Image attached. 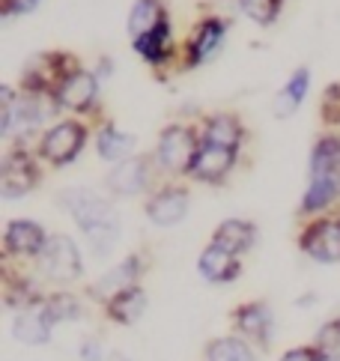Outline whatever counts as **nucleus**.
Here are the masks:
<instances>
[{
	"instance_id": "f257e3e1",
	"label": "nucleus",
	"mask_w": 340,
	"mask_h": 361,
	"mask_svg": "<svg viewBox=\"0 0 340 361\" xmlns=\"http://www.w3.org/2000/svg\"><path fill=\"white\" fill-rule=\"evenodd\" d=\"M57 206L78 224L93 257L114 254L123 239V215L111 195H102L90 185H69L57 191Z\"/></svg>"
},
{
	"instance_id": "f03ea898",
	"label": "nucleus",
	"mask_w": 340,
	"mask_h": 361,
	"mask_svg": "<svg viewBox=\"0 0 340 361\" xmlns=\"http://www.w3.org/2000/svg\"><path fill=\"white\" fill-rule=\"evenodd\" d=\"M200 144V123H167L155 137L152 149V161L162 179H186Z\"/></svg>"
},
{
	"instance_id": "7ed1b4c3",
	"label": "nucleus",
	"mask_w": 340,
	"mask_h": 361,
	"mask_svg": "<svg viewBox=\"0 0 340 361\" xmlns=\"http://www.w3.org/2000/svg\"><path fill=\"white\" fill-rule=\"evenodd\" d=\"M81 69V57L63 48H51V51H39L28 63L21 66V90L33 96H48L54 99V93L63 87V81L72 72Z\"/></svg>"
},
{
	"instance_id": "20e7f679",
	"label": "nucleus",
	"mask_w": 340,
	"mask_h": 361,
	"mask_svg": "<svg viewBox=\"0 0 340 361\" xmlns=\"http://www.w3.org/2000/svg\"><path fill=\"white\" fill-rule=\"evenodd\" d=\"M90 140V123L81 117L54 120L36 137V152L48 167H69L81 159Z\"/></svg>"
},
{
	"instance_id": "39448f33",
	"label": "nucleus",
	"mask_w": 340,
	"mask_h": 361,
	"mask_svg": "<svg viewBox=\"0 0 340 361\" xmlns=\"http://www.w3.org/2000/svg\"><path fill=\"white\" fill-rule=\"evenodd\" d=\"M42 159L36 147L28 144H6L4 159H0V197L4 200H21L33 195L42 183Z\"/></svg>"
},
{
	"instance_id": "423d86ee",
	"label": "nucleus",
	"mask_w": 340,
	"mask_h": 361,
	"mask_svg": "<svg viewBox=\"0 0 340 361\" xmlns=\"http://www.w3.org/2000/svg\"><path fill=\"white\" fill-rule=\"evenodd\" d=\"M33 269L42 281L66 290L84 278V254L69 233H51L45 251L36 257Z\"/></svg>"
},
{
	"instance_id": "0eeeda50",
	"label": "nucleus",
	"mask_w": 340,
	"mask_h": 361,
	"mask_svg": "<svg viewBox=\"0 0 340 361\" xmlns=\"http://www.w3.org/2000/svg\"><path fill=\"white\" fill-rule=\"evenodd\" d=\"M296 245L313 263H340V209L305 218Z\"/></svg>"
},
{
	"instance_id": "6e6552de",
	"label": "nucleus",
	"mask_w": 340,
	"mask_h": 361,
	"mask_svg": "<svg viewBox=\"0 0 340 361\" xmlns=\"http://www.w3.org/2000/svg\"><path fill=\"white\" fill-rule=\"evenodd\" d=\"M143 212H147L152 227H179L191 212V188L186 185V179H162L147 195Z\"/></svg>"
},
{
	"instance_id": "1a4fd4ad",
	"label": "nucleus",
	"mask_w": 340,
	"mask_h": 361,
	"mask_svg": "<svg viewBox=\"0 0 340 361\" xmlns=\"http://www.w3.org/2000/svg\"><path fill=\"white\" fill-rule=\"evenodd\" d=\"M159 176L162 173L152 161V152L150 156H132L126 161L111 164V171L104 173V191L111 197H140L159 185L155 183Z\"/></svg>"
},
{
	"instance_id": "9d476101",
	"label": "nucleus",
	"mask_w": 340,
	"mask_h": 361,
	"mask_svg": "<svg viewBox=\"0 0 340 361\" xmlns=\"http://www.w3.org/2000/svg\"><path fill=\"white\" fill-rule=\"evenodd\" d=\"M227 27H230V24L221 16H203L191 27L186 45L179 48V69L182 72L200 69L203 63L212 60L221 51V45H224V39H227Z\"/></svg>"
},
{
	"instance_id": "9b49d317",
	"label": "nucleus",
	"mask_w": 340,
	"mask_h": 361,
	"mask_svg": "<svg viewBox=\"0 0 340 361\" xmlns=\"http://www.w3.org/2000/svg\"><path fill=\"white\" fill-rule=\"evenodd\" d=\"M99 93H102V78L96 72L81 66L63 81V87L54 93V102H57L60 114L87 120V117H93V114H99Z\"/></svg>"
},
{
	"instance_id": "f8f14e48",
	"label": "nucleus",
	"mask_w": 340,
	"mask_h": 361,
	"mask_svg": "<svg viewBox=\"0 0 340 361\" xmlns=\"http://www.w3.org/2000/svg\"><path fill=\"white\" fill-rule=\"evenodd\" d=\"M147 269H150V257L143 254V251H132V254H126L120 263L111 266V269H104V272L90 283L87 287V295L93 299L96 305H104L111 299V295L116 293H123L128 287H135V283H140V278L147 275Z\"/></svg>"
},
{
	"instance_id": "ddd939ff",
	"label": "nucleus",
	"mask_w": 340,
	"mask_h": 361,
	"mask_svg": "<svg viewBox=\"0 0 340 361\" xmlns=\"http://www.w3.org/2000/svg\"><path fill=\"white\" fill-rule=\"evenodd\" d=\"M230 329L233 334L251 341L260 350H269L272 338H274V314H272V305L263 299H248L242 305H236L230 311Z\"/></svg>"
},
{
	"instance_id": "4468645a",
	"label": "nucleus",
	"mask_w": 340,
	"mask_h": 361,
	"mask_svg": "<svg viewBox=\"0 0 340 361\" xmlns=\"http://www.w3.org/2000/svg\"><path fill=\"white\" fill-rule=\"evenodd\" d=\"M48 236V230L33 218H9L4 227V260L36 263V257L45 251Z\"/></svg>"
},
{
	"instance_id": "2eb2a0df",
	"label": "nucleus",
	"mask_w": 340,
	"mask_h": 361,
	"mask_svg": "<svg viewBox=\"0 0 340 361\" xmlns=\"http://www.w3.org/2000/svg\"><path fill=\"white\" fill-rule=\"evenodd\" d=\"M239 152L242 149H233V147H218V144H200L198 156H194L191 167L186 179L188 183H200V185H224L227 179L233 176L239 164Z\"/></svg>"
},
{
	"instance_id": "dca6fc26",
	"label": "nucleus",
	"mask_w": 340,
	"mask_h": 361,
	"mask_svg": "<svg viewBox=\"0 0 340 361\" xmlns=\"http://www.w3.org/2000/svg\"><path fill=\"white\" fill-rule=\"evenodd\" d=\"M0 275H4V281H0V293H4V305L9 307L12 314L21 311V307H30L36 305L39 299L45 295V290L39 287V275L28 272V269H18L16 260H4L0 257Z\"/></svg>"
},
{
	"instance_id": "f3484780",
	"label": "nucleus",
	"mask_w": 340,
	"mask_h": 361,
	"mask_svg": "<svg viewBox=\"0 0 340 361\" xmlns=\"http://www.w3.org/2000/svg\"><path fill=\"white\" fill-rule=\"evenodd\" d=\"M132 48H135V54L147 63V66H152L155 72L170 66V63H176L179 48L174 42V21L164 18L162 24H155L152 30H147L143 36H138V39H132Z\"/></svg>"
},
{
	"instance_id": "a211bd4d",
	"label": "nucleus",
	"mask_w": 340,
	"mask_h": 361,
	"mask_svg": "<svg viewBox=\"0 0 340 361\" xmlns=\"http://www.w3.org/2000/svg\"><path fill=\"white\" fill-rule=\"evenodd\" d=\"M200 137L206 144H218V147H233L242 149L248 144V126L239 114L233 111H215L206 114L200 120Z\"/></svg>"
},
{
	"instance_id": "6ab92c4d",
	"label": "nucleus",
	"mask_w": 340,
	"mask_h": 361,
	"mask_svg": "<svg viewBox=\"0 0 340 361\" xmlns=\"http://www.w3.org/2000/svg\"><path fill=\"white\" fill-rule=\"evenodd\" d=\"M42 299L30 307H21V311H16V317H12V338L24 346H45L51 341V334H54V322L48 319Z\"/></svg>"
},
{
	"instance_id": "aec40b11",
	"label": "nucleus",
	"mask_w": 340,
	"mask_h": 361,
	"mask_svg": "<svg viewBox=\"0 0 340 361\" xmlns=\"http://www.w3.org/2000/svg\"><path fill=\"white\" fill-rule=\"evenodd\" d=\"M340 206V173L329 176H308V188L298 203V215L313 218L322 212H332Z\"/></svg>"
},
{
	"instance_id": "412c9836",
	"label": "nucleus",
	"mask_w": 340,
	"mask_h": 361,
	"mask_svg": "<svg viewBox=\"0 0 340 361\" xmlns=\"http://www.w3.org/2000/svg\"><path fill=\"white\" fill-rule=\"evenodd\" d=\"M198 275L206 283H233L242 278V257L209 242L198 257Z\"/></svg>"
},
{
	"instance_id": "4be33fe9",
	"label": "nucleus",
	"mask_w": 340,
	"mask_h": 361,
	"mask_svg": "<svg viewBox=\"0 0 340 361\" xmlns=\"http://www.w3.org/2000/svg\"><path fill=\"white\" fill-rule=\"evenodd\" d=\"M147 307H150V295L140 283H135V287L111 295V299L102 305V311L108 317V322L128 329V326H135V322H140V317L147 314Z\"/></svg>"
},
{
	"instance_id": "5701e85b",
	"label": "nucleus",
	"mask_w": 340,
	"mask_h": 361,
	"mask_svg": "<svg viewBox=\"0 0 340 361\" xmlns=\"http://www.w3.org/2000/svg\"><path fill=\"white\" fill-rule=\"evenodd\" d=\"M138 137L132 132H126V128L114 126L111 120H102L99 128H96V152L102 161L108 164H116V161H126L138 156Z\"/></svg>"
},
{
	"instance_id": "b1692460",
	"label": "nucleus",
	"mask_w": 340,
	"mask_h": 361,
	"mask_svg": "<svg viewBox=\"0 0 340 361\" xmlns=\"http://www.w3.org/2000/svg\"><path fill=\"white\" fill-rule=\"evenodd\" d=\"M257 233H260L257 224L248 221V218H224V221L212 230V239L209 242L230 254H236V257H245L257 245Z\"/></svg>"
},
{
	"instance_id": "393cba45",
	"label": "nucleus",
	"mask_w": 340,
	"mask_h": 361,
	"mask_svg": "<svg viewBox=\"0 0 340 361\" xmlns=\"http://www.w3.org/2000/svg\"><path fill=\"white\" fill-rule=\"evenodd\" d=\"M308 90H310V69L298 66L290 78H286V84L278 90V96H274V102H272V114L278 120L293 117V114L302 108V102L308 99Z\"/></svg>"
},
{
	"instance_id": "a878e982",
	"label": "nucleus",
	"mask_w": 340,
	"mask_h": 361,
	"mask_svg": "<svg viewBox=\"0 0 340 361\" xmlns=\"http://www.w3.org/2000/svg\"><path fill=\"white\" fill-rule=\"evenodd\" d=\"M340 173V132H322L310 147L308 176Z\"/></svg>"
},
{
	"instance_id": "bb28decb",
	"label": "nucleus",
	"mask_w": 340,
	"mask_h": 361,
	"mask_svg": "<svg viewBox=\"0 0 340 361\" xmlns=\"http://www.w3.org/2000/svg\"><path fill=\"white\" fill-rule=\"evenodd\" d=\"M203 355L206 361H257L254 343L239 338V334H224V338L209 341Z\"/></svg>"
},
{
	"instance_id": "cd10ccee",
	"label": "nucleus",
	"mask_w": 340,
	"mask_h": 361,
	"mask_svg": "<svg viewBox=\"0 0 340 361\" xmlns=\"http://www.w3.org/2000/svg\"><path fill=\"white\" fill-rule=\"evenodd\" d=\"M42 305H45V314H48V319L54 322V329L57 326H63V322H78L84 317V302L78 299L75 293H69V290H54V293H45V299H42Z\"/></svg>"
},
{
	"instance_id": "c85d7f7f",
	"label": "nucleus",
	"mask_w": 340,
	"mask_h": 361,
	"mask_svg": "<svg viewBox=\"0 0 340 361\" xmlns=\"http://www.w3.org/2000/svg\"><path fill=\"white\" fill-rule=\"evenodd\" d=\"M164 18H170L164 0H135L132 12H128V36L138 39V36L152 30L155 24H162Z\"/></svg>"
},
{
	"instance_id": "c756f323",
	"label": "nucleus",
	"mask_w": 340,
	"mask_h": 361,
	"mask_svg": "<svg viewBox=\"0 0 340 361\" xmlns=\"http://www.w3.org/2000/svg\"><path fill=\"white\" fill-rule=\"evenodd\" d=\"M242 16H248L260 27H272L274 21L281 18V9H284V0H236Z\"/></svg>"
},
{
	"instance_id": "7c9ffc66",
	"label": "nucleus",
	"mask_w": 340,
	"mask_h": 361,
	"mask_svg": "<svg viewBox=\"0 0 340 361\" xmlns=\"http://www.w3.org/2000/svg\"><path fill=\"white\" fill-rule=\"evenodd\" d=\"M320 123L325 132H340V81L329 84L320 96Z\"/></svg>"
},
{
	"instance_id": "2f4dec72",
	"label": "nucleus",
	"mask_w": 340,
	"mask_h": 361,
	"mask_svg": "<svg viewBox=\"0 0 340 361\" xmlns=\"http://www.w3.org/2000/svg\"><path fill=\"white\" fill-rule=\"evenodd\" d=\"M322 355H340V317L325 319L310 341Z\"/></svg>"
},
{
	"instance_id": "473e14b6",
	"label": "nucleus",
	"mask_w": 340,
	"mask_h": 361,
	"mask_svg": "<svg viewBox=\"0 0 340 361\" xmlns=\"http://www.w3.org/2000/svg\"><path fill=\"white\" fill-rule=\"evenodd\" d=\"M322 358L325 355L313 343H302V346H293V350H286L278 361H322Z\"/></svg>"
},
{
	"instance_id": "72a5a7b5",
	"label": "nucleus",
	"mask_w": 340,
	"mask_h": 361,
	"mask_svg": "<svg viewBox=\"0 0 340 361\" xmlns=\"http://www.w3.org/2000/svg\"><path fill=\"white\" fill-rule=\"evenodd\" d=\"M39 0H0V16L4 18H16V16H28L36 9Z\"/></svg>"
},
{
	"instance_id": "f704fd0d",
	"label": "nucleus",
	"mask_w": 340,
	"mask_h": 361,
	"mask_svg": "<svg viewBox=\"0 0 340 361\" xmlns=\"http://www.w3.org/2000/svg\"><path fill=\"white\" fill-rule=\"evenodd\" d=\"M81 361H108L104 358V350H102V343L96 341V338H87L84 343H81Z\"/></svg>"
},
{
	"instance_id": "c9c22d12",
	"label": "nucleus",
	"mask_w": 340,
	"mask_h": 361,
	"mask_svg": "<svg viewBox=\"0 0 340 361\" xmlns=\"http://www.w3.org/2000/svg\"><path fill=\"white\" fill-rule=\"evenodd\" d=\"M108 361H128V358H126L123 353H111V355H108Z\"/></svg>"
},
{
	"instance_id": "e433bc0d",
	"label": "nucleus",
	"mask_w": 340,
	"mask_h": 361,
	"mask_svg": "<svg viewBox=\"0 0 340 361\" xmlns=\"http://www.w3.org/2000/svg\"><path fill=\"white\" fill-rule=\"evenodd\" d=\"M322 361H340V355H325Z\"/></svg>"
}]
</instances>
